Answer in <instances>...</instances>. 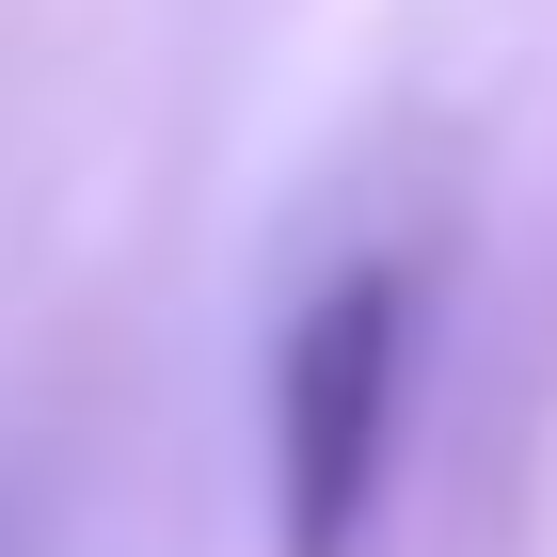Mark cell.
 Returning a JSON list of instances; mask_svg holds the SVG:
<instances>
[{
  "instance_id": "6da1fadb",
  "label": "cell",
  "mask_w": 557,
  "mask_h": 557,
  "mask_svg": "<svg viewBox=\"0 0 557 557\" xmlns=\"http://www.w3.org/2000/svg\"><path fill=\"white\" fill-rule=\"evenodd\" d=\"M414 414V256H335L271 350V557H367Z\"/></svg>"
}]
</instances>
